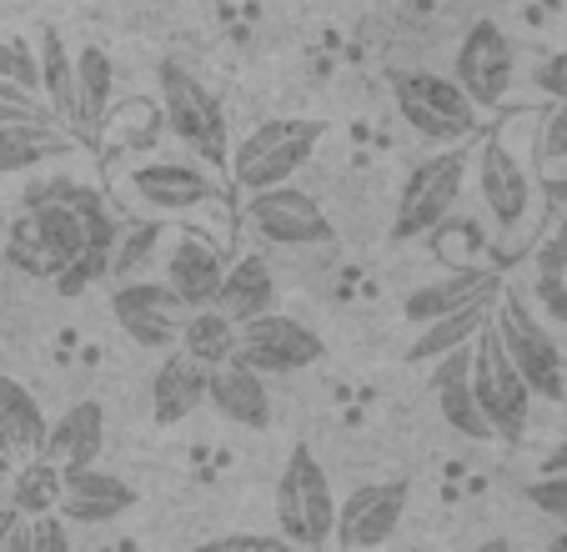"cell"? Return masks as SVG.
Segmentation results:
<instances>
[{
	"label": "cell",
	"mask_w": 567,
	"mask_h": 552,
	"mask_svg": "<svg viewBox=\"0 0 567 552\" xmlns=\"http://www.w3.org/2000/svg\"><path fill=\"white\" fill-rule=\"evenodd\" d=\"M327 136V121L317 116H271L251 126L247 136L226 156V176L236 192H261V186H281L311 161V151Z\"/></svg>",
	"instance_id": "1"
},
{
	"label": "cell",
	"mask_w": 567,
	"mask_h": 552,
	"mask_svg": "<svg viewBox=\"0 0 567 552\" xmlns=\"http://www.w3.org/2000/svg\"><path fill=\"white\" fill-rule=\"evenodd\" d=\"M156 106H161L166 131H172L192 156H202L206 166H226V156H231V131H226L221 96H216L202 75L186 71L182 61H161L156 65Z\"/></svg>",
	"instance_id": "2"
},
{
	"label": "cell",
	"mask_w": 567,
	"mask_h": 552,
	"mask_svg": "<svg viewBox=\"0 0 567 552\" xmlns=\"http://www.w3.org/2000/svg\"><path fill=\"white\" fill-rule=\"evenodd\" d=\"M493 331L497 341L507 347L513 367L523 372V382L533 387V397H547V402H563L567 397V361L563 347L553 341V331L543 327L537 307L527 301V292L507 287L497 292V307H493Z\"/></svg>",
	"instance_id": "3"
},
{
	"label": "cell",
	"mask_w": 567,
	"mask_h": 552,
	"mask_svg": "<svg viewBox=\"0 0 567 552\" xmlns=\"http://www.w3.org/2000/svg\"><path fill=\"white\" fill-rule=\"evenodd\" d=\"M277 522L281 538L291 548H327L337 528V492L327 468L317 462L307 442H297L287 452V468L277 478Z\"/></svg>",
	"instance_id": "4"
},
{
	"label": "cell",
	"mask_w": 567,
	"mask_h": 552,
	"mask_svg": "<svg viewBox=\"0 0 567 552\" xmlns=\"http://www.w3.org/2000/svg\"><path fill=\"white\" fill-rule=\"evenodd\" d=\"M467 166L472 151L462 141H447V151L417 161L396 192V216H392V236L396 242H412V236H432V226L447 222L452 206H457L462 186H467Z\"/></svg>",
	"instance_id": "5"
},
{
	"label": "cell",
	"mask_w": 567,
	"mask_h": 552,
	"mask_svg": "<svg viewBox=\"0 0 567 552\" xmlns=\"http://www.w3.org/2000/svg\"><path fill=\"white\" fill-rule=\"evenodd\" d=\"M392 96L396 116L408 121L417 136L437 141H467L477 126V106L467 101V91L457 85V75L442 71H392Z\"/></svg>",
	"instance_id": "6"
},
{
	"label": "cell",
	"mask_w": 567,
	"mask_h": 552,
	"mask_svg": "<svg viewBox=\"0 0 567 552\" xmlns=\"http://www.w3.org/2000/svg\"><path fill=\"white\" fill-rule=\"evenodd\" d=\"M472 392H477L482 417L493 422L497 437L523 442L527 422H533V387H527L523 372L513 367V357H507V347L497 341L493 321L472 337Z\"/></svg>",
	"instance_id": "7"
},
{
	"label": "cell",
	"mask_w": 567,
	"mask_h": 552,
	"mask_svg": "<svg viewBox=\"0 0 567 552\" xmlns=\"http://www.w3.org/2000/svg\"><path fill=\"white\" fill-rule=\"evenodd\" d=\"M321 357H327V341L287 311H261V317L236 321V361L257 367L261 377L307 372Z\"/></svg>",
	"instance_id": "8"
},
{
	"label": "cell",
	"mask_w": 567,
	"mask_h": 552,
	"mask_svg": "<svg viewBox=\"0 0 567 552\" xmlns=\"http://www.w3.org/2000/svg\"><path fill=\"white\" fill-rule=\"evenodd\" d=\"M241 226L267 246H321L332 236V216L321 212V202L311 192H297L291 181L281 186H261L247 192L241 206Z\"/></svg>",
	"instance_id": "9"
},
{
	"label": "cell",
	"mask_w": 567,
	"mask_h": 552,
	"mask_svg": "<svg viewBox=\"0 0 567 552\" xmlns=\"http://www.w3.org/2000/svg\"><path fill=\"white\" fill-rule=\"evenodd\" d=\"M452 75H457V85L467 91V101L477 111L503 106L507 91H513V81H517V51H513V41H507L503 25L497 21L467 25L457 55H452Z\"/></svg>",
	"instance_id": "10"
},
{
	"label": "cell",
	"mask_w": 567,
	"mask_h": 552,
	"mask_svg": "<svg viewBox=\"0 0 567 552\" xmlns=\"http://www.w3.org/2000/svg\"><path fill=\"white\" fill-rule=\"evenodd\" d=\"M467 171L477 176V196H482V206H487V216H493L503 232H523L527 216H533V196H537L533 171L523 166V156H517L503 136H487L472 151Z\"/></svg>",
	"instance_id": "11"
},
{
	"label": "cell",
	"mask_w": 567,
	"mask_h": 552,
	"mask_svg": "<svg viewBox=\"0 0 567 552\" xmlns=\"http://www.w3.org/2000/svg\"><path fill=\"white\" fill-rule=\"evenodd\" d=\"M111 317L126 331L136 347L146 351H172L176 337H182V317L186 301L176 297L166 282H151V276H126L111 292Z\"/></svg>",
	"instance_id": "12"
},
{
	"label": "cell",
	"mask_w": 567,
	"mask_h": 552,
	"mask_svg": "<svg viewBox=\"0 0 567 552\" xmlns=\"http://www.w3.org/2000/svg\"><path fill=\"white\" fill-rule=\"evenodd\" d=\"M126 192H131V202H141L156 216H186V212L212 202L216 181L206 176L202 166H192V161L151 156V161H141V166L126 171Z\"/></svg>",
	"instance_id": "13"
},
{
	"label": "cell",
	"mask_w": 567,
	"mask_h": 552,
	"mask_svg": "<svg viewBox=\"0 0 567 552\" xmlns=\"http://www.w3.org/2000/svg\"><path fill=\"white\" fill-rule=\"evenodd\" d=\"M408 498L412 488L402 478L357 488L347 502H337L332 542L337 548H382V542H392L396 528H402V512H408Z\"/></svg>",
	"instance_id": "14"
},
{
	"label": "cell",
	"mask_w": 567,
	"mask_h": 552,
	"mask_svg": "<svg viewBox=\"0 0 567 552\" xmlns=\"http://www.w3.org/2000/svg\"><path fill=\"white\" fill-rule=\"evenodd\" d=\"M136 508V488L116 472L91 468H61V518L81 522V528H101V522H116Z\"/></svg>",
	"instance_id": "15"
},
{
	"label": "cell",
	"mask_w": 567,
	"mask_h": 552,
	"mask_svg": "<svg viewBox=\"0 0 567 552\" xmlns=\"http://www.w3.org/2000/svg\"><path fill=\"white\" fill-rule=\"evenodd\" d=\"M497 292H503V272H493V266H482V262H457L452 272L432 276L417 292H408L402 297V317L412 327H422V321L442 317V311H457L477 297H497Z\"/></svg>",
	"instance_id": "16"
},
{
	"label": "cell",
	"mask_w": 567,
	"mask_h": 552,
	"mask_svg": "<svg viewBox=\"0 0 567 552\" xmlns=\"http://www.w3.org/2000/svg\"><path fill=\"white\" fill-rule=\"evenodd\" d=\"M432 397H437V412L452 432H462L467 442H487L493 422L482 417L477 407V392H472V341L467 347H452L432 361Z\"/></svg>",
	"instance_id": "17"
},
{
	"label": "cell",
	"mask_w": 567,
	"mask_h": 552,
	"mask_svg": "<svg viewBox=\"0 0 567 552\" xmlns=\"http://www.w3.org/2000/svg\"><path fill=\"white\" fill-rule=\"evenodd\" d=\"M206 402L226 417L231 427H247V432H267L271 427V392L267 377L247 361H221L206 372Z\"/></svg>",
	"instance_id": "18"
},
{
	"label": "cell",
	"mask_w": 567,
	"mask_h": 552,
	"mask_svg": "<svg viewBox=\"0 0 567 552\" xmlns=\"http://www.w3.org/2000/svg\"><path fill=\"white\" fill-rule=\"evenodd\" d=\"M221 266H226V256L216 252V242H206L202 232H176V242H172V252H166V287L176 292V297L186 301V311L192 307H206V301L216 297V282H221Z\"/></svg>",
	"instance_id": "19"
},
{
	"label": "cell",
	"mask_w": 567,
	"mask_h": 552,
	"mask_svg": "<svg viewBox=\"0 0 567 552\" xmlns=\"http://www.w3.org/2000/svg\"><path fill=\"white\" fill-rule=\"evenodd\" d=\"M101 447H106V407L86 397L45 427L41 457H51L55 468H91V462H101Z\"/></svg>",
	"instance_id": "20"
},
{
	"label": "cell",
	"mask_w": 567,
	"mask_h": 552,
	"mask_svg": "<svg viewBox=\"0 0 567 552\" xmlns=\"http://www.w3.org/2000/svg\"><path fill=\"white\" fill-rule=\"evenodd\" d=\"M202 402H206V367L196 357H186L182 347H172L151 372V417L161 427H176L192 412H202Z\"/></svg>",
	"instance_id": "21"
},
{
	"label": "cell",
	"mask_w": 567,
	"mask_h": 552,
	"mask_svg": "<svg viewBox=\"0 0 567 552\" xmlns=\"http://www.w3.org/2000/svg\"><path fill=\"white\" fill-rule=\"evenodd\" d=\"M212 307H221L231 321L261 317V311L277 307V276H271V262L257 252H241L221 266V282H216Z\"/></svg>",
	"instance_id": "22"
},
{
	"label": "cell",
	"mask_w": 567,
	"mask_h": 552,
	"mask_svg": "<svg viewBox=\"0 0 567 552\" xmlns=\"http://www.w3.org/2000/svg\"><path fill=\"white\" fill-rule=\"evenodd\" d=\"M111 91H116V65L101 45H81L75 51V111H71V126L75 136L101 141V126L111 116Z\"/></svg>",
	"instance_id": "23"
},
{
	"label": "cell",
	"mask_w": 567,
	"mask_h": 552,
	"mask_svg": "<svg viewBox=\"0 0 567 552\" xmlns=\"http://www.w3.org/2000/svg\"><path fill=\"white\" fill-rule=\"evenodd\" d=\"M493 307H497V297H477L457 311H442V317L422 321L417 337H412V347H408V361H437L442 351L467 347V341L493 321Z\"/></svg>",
	"instance_id": "24"
},
{
	"label": "cell",
	"mask_w": 567,
	"mask_h": 552,
	"mask_svg": "<svg viewBox=\"0 0 567 552\" xmlns=\"http://www.w3.org/2000/svg\"><path fill=\"white\" fill-rule=\"evenodd\" d=\"M45 412L35 402V392H25L16 377H0V452H11L16 462L21 457H35L45 447Z\"/></svg>",
	"instance_id": "25"
},
{
	"label": "cell",
	"mask_w": 567,
	"mask_h": 552,
	"mask_svg": "<svg viewBox=\"0 0 567 552\" xmlns=\"http://www.w3.org/2000/svg\"><path fill=\"white\" fill-rule=\"evenodd\" d=\"M71 151V136L51 126V116H31V121H0V176L6 171H31L41 161Z\"/></svg>",
	"instance_id": "26"
},
{
	"label": "cell",
	"mask_w": 567,
	"mask_h": 552,
	"mask_svg": "<svg viewBox=\"0 0 567 552\" xmlns=\"http://www.w3.org/2000/svg\"><path fill=\"white\" fill-rule=\"evenodd\" d=\"M35 71H41L45 111L71 121V111H75V51L65 45L61 31H51V25L35 35Z\"/></svg>",
	"instance_id": "27"
},
{
	"label": "cell",
	"mask_w": 567,
	"mask_h": 552,
	"mask_svg": "<svg viewBox=\"0 0 567 552\" xmlns=\"http://www.w3.org/2000/svg\"><path fill=\"white\" fill-rule=\"evenodd\" d=\"M176 347L212 372V367H221V361L236 357V321L226 317L221 307H212V301H206V307H192L182 317V337H176Z\"/></svg>",
	"instance_id": "28"
},
{
	"label": "cell",
	"mask_w": 567,
	"mask_h": 552,
	"mask_svg": "<svg viewBox=\"0 0 567 552\" xmlns=\"http://www.w3.org/2000/svg\"><path fill=\"white\" fill-rule=\"evenodd\" d=\"M11 508L21 518H41V512H55L61 508V468H55L51 457H21L11 472V488H6Z\"/></svg>",
	"instance_id": "29"
},
{
	"label": "cell",
	"mask_w": 567,
	"mask_h": 552,
	"mask_svg": "<svg viewBox=\"0 0 567 552\" xmlns=\"http://www.w3.org/2000/svg\"><path fill=\"white\" fill-rule=\"evenodd\" d=\"M0 256H6V266H16V272L35 276V282H51L55 272H61V256L45 246V236L35 232L31 212H21L11 222V232H6V242H0Z\"/></svg>",
	"instance_id": "30"
},
{
	"label": "cell",
	"mask_w": 567,
	"mask_h": 552,
	"mask_svg": "<svg viewBox=\"0 0 567 552\" xmlns=\"http://www.w3.org/2000/svg\"><path fill=\"white\" fill-rule=\"evenodd\" d=\"M161 246V226L156 222H136V226H121L116 242H111V276L116 282H126V276H136L141 266L151 262V252Z\"/></svg>",
	"instance_id": "31"
},
{
	"label": "cell",
	"mask_w": 567,
	"mask_h": 552,
	"mask_svg": "<svg viewBox=\"0 0 567 552\" xmlns=\"http://www.w3.org/2000/svg\"><path fill=\"white\" fill-rule=\"evenodd\" d=\"M111 276V246H81V252L71 256V262L61 266V272L51 276L55 282V292H61V297H81V292L86 287H96V282H106Z\"/></svg>",
	"instance_id": "32"
},
{
	"label": "cell",
	"mask_w": 567,
	"mask_h": 552,
	"mask_svg": "<svg viewBox=\"0 0 567 552\" xmlns=\"http://www.w3.org/2000/svg\"><path fill=\"white\" fill-rule=\"evenodd\" d=\"M111 116H116V146H151V141H156V131L166 126L156 101H126V106L111 111ZM101 131H106V126H101Z\"/></svg>",
	"instance_id": "33"
},
{
	"label": "cell",
	"mask_w": 567,
	"mask_h": 552,
	"mask_svg": "<svg viewBox=\"0 0 567 552\" xmlns=\"http://www.w3.org/2000/svg\"><path fill=\"white\" fill-rule=\"evenodd\" d=\"M527 502H533L543 518L567 528V472H543L537 482H527Z\"/></svg>",
	"instance_id": "34"
},
{
	"label": "cell",
	"mask_w": 567,
	"mask_h": 552,
	"mask_svg": "<svg viewBox=\"0 0 567 552\" xmlns=\"http://www.w3.org/2000/svg\"><path fill=\"white\" fill-rule=\"evenodd\" d=\"M31 116H51L41 91H25L21 81L0 75V121H31Z\"/></svg>",
	"instance_id": "35"
},
{
	"label": "cell",
	"mask_w": 567,
	"mask_h": 552,
	"mask_svg": "<svg viewBox=\"0 0 567 552\" xmlns=\"http://www.w3.org/2000/svg\"><path fill=\"white\" fill-rule=\"evenodd\" d=\"M537 156L543 161H567V101H553L537 126Z\"/></svg>",
	"instance_id": "36"
},
{
	"label": "cell",
	"mask_w": 567,
	"mask_h": 552,
	"mask_svg": "<svg viewBox=\"0 0 567 552\" xmlns=\"http://www.w3.org/2000/svg\"><path fill=\"white\" fill-rule=\"evenodd\" d=\"M0 75L21 81L25 91H41V71H35V51L25 41H0Z\"/></svg>",
	"instance_id": "37"
},
{
	"label": "cell",
	"mask_w": 567,
	"mask_h": 552,
	"mask_svg": "<svg viewBox=\"0 0 567 552\" xmlns=\"http://www.w3.org/2000/svg\"><path fill=\"white\" fill-rule=\"evenodd\" d=\"M533 307H543L547 317H557V321H567V282H563V272H537V287H533Z\"/></svg>",
	"instance_id": "38"
},
{
	"label": "cell",
	"mask_w": 567,
	"mask_h": 552,
	"mask_svg": "<svg viewBox=\"0 0 567 552\" xmlns=\"http://www.w3.org/2000/svg\"><path fill=\"white\" fill-rule=\"evenodd\" d=\"M537 91H543L547 101H567V51H553L543 65H537Z\"/></svg>",
	"instance_id": "39"
},
{
	"label": "cell",
	"mask_w": 567,
	"mask_h": 552,
	"mask_svg": "<svg viewBox=\"0 0 567 552\" xmlns=\"http://www.w3.org/2000/svg\"><path fill=\"white\" fill-rule=\"evenodd\" d=\"M537 272H563V262H567V222L557 226V232H547V242L537 246Z\"/></svg>",
	"instance_id": "40"
},
{
	"label": "cell",
	"mask_w": 567,
	"mask_h": 552,
	"mask_svg": "<svg viewBox=\"0 0 567 552\" xmlns=\"http://www.w3.org/2000/svg\"><path fill=\"white\" fill-rule=\"evenodd\" d=\"M212 548H231V552H281L287 538H257V532H236V538H216Z\"/></svg>",
	"instance_id": "41"
},
{
	"label": "cell",
	"mask_w": 567,
	"mask_h": 552,
	"mask_svg": "<svg viewBox=\"0 0 567 552\" xmlns=\"http://www.w3.org/2000/svg\"><path fill=\"white\" fill-rule=\"evenodd\" d=\"M16 522H21V512L11 508V498H0V548H6V542H11Z\"/></svg>",
	"instance_id": "42"
},
{
	"label": "cell",
	"mask_w": 567,
	"mask_h": 552,
	"mask_svg": "<svg viewBox=\"0 0 567 552\" xmlns=\"http://www.w3.org/2000/svg\"><path fill=\"white\" fill-rule=\"evenodd\" d=\"M537 472H567V442H557L553 452L543 457V468H537Z\"/></svg>",
	"instance_id": "43"
},
{
	"label": "cell",
	"mask_w": 567,
	"mask_h": 552,
	"mask_svg": "<svg viewBox=\"0 0 567 552\" xmlns=\"http://www.w3.org/2000/svg\"><path fill=\"white\" fill-rule=\"evenodd\" d=\"M11 472H16V457L0 452V498H6V488H11Z\"/></svg>",
	"instance_id": "44"
},
{
	"label": "cell",
	"mask_w": 567,
	"mask_h": 552,
	"mask_svg": "<svg viewBox=\"0 0 567 552\" xmlns=\"http://www.w3.org/2000/svg\"><path fill=\"white\" fill-rule=\"evenodd\" d=\"M547 192H553V202L567 206V181H547Z\"/></svg>",
	"instance_id": "45"
},
{
	"label": "cell",
	"mask_w": 567,
	"mask_h": 552,
	"mask_svg": "<svg viewBox=\"0 0 567 552\" xmlns=\"http://www.w3.org/2000/svg\"><path fill=\"white\" fill-rule=\"evenodd\" d=\"M557 548H563V552H567V528H563V532H557Z\"/></svg>",
	"instance_id": "46"
},
{
	"label": "cell",
	"mask_w": 567,
	"mask_h": 552,
	"mask_svg": "<svg viewBox=\"0 0 567 552\" xmlns=\"http://www.w3.org/2000/svg\"><path fill=\"white\" fill-rule=\"evenodd\" d=\"M563 282H567V262H563Z\"/></svg>",
	"instance_id": "47"
}]
</instances>
